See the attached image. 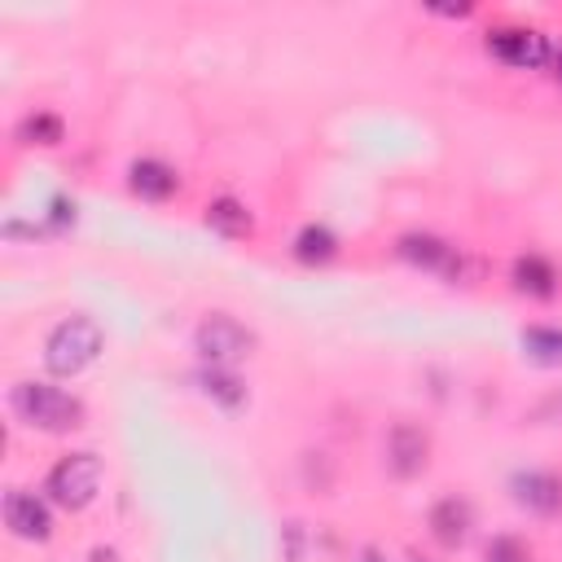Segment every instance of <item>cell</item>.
<instances>
[{
    "label": "cell",
    "instance_id": "6da1fadb",
    "mask_svg": "<svg viewBox=\"0 0 562 562\" xmlns=\"http://www.w3.org/2000/svg\"><path fill=\"white\" fill-rule=\"evenodd\" d=\"M101 351H105L101 321L88 316V312H70L44 334V351L40 356H44V369L53 378H79L83 369H92L101 360Z\"/></svg>",
    "mask_w": 562,
    "mask_h": 562
},
{
    "label": "cell",
    "instance_id": "7a4b0ae2",
    "mask_svg": "<svg viewBox=\"0 0 562 562\" xmlns=\"http://www.w3.org/2000/svg\"><path fill=\"white\" fill-rule=\"evenodd\" d=\"M9 408L22 426L44 430V435H66V430L83 426V400L53 382H13Z\"/></svg>",
    "mask_w": 562,
    "mask_h": 562
},
{
    "label": "cell",
    "instance_id": "3957f363",
    "mask_svg": "<svg viewBox=\"0 0 562 562\" xmlns=\"http://www.w3.org/2000/svg\"><path fill=\"white\" fill-rule=\"evenodd\" d=\"M101 479H105V470H101V457H97V452H66V457H57V461L48 465V474H44V496H48L53 505L79 514V509H88V505L97 501Z\"/></svg>",
    "mask_w": 562,
    "mask_h": 562
},
{
    "label": "cell",
    "instance_id": "277c9868",
    "mask_svg": "<svg viewBox=\"0 0 562 562\" xmlns=\"http://www.w3.org/2000/svg\"><path fill=\"white\" fill-rule=\"evenodd\" d=\"M193 351H198L202 364L237 369L241 360L255 356V334H250L237 316H228V312H211V316H202L198 329H193Z\"/></svg>",
    "mask_w": 562,
    "mask_h": 562
},
{
    "label": "cell",
    "instance_id": "5b68a950",
    "mask_svg": "<svg viewBox=\"0 0 562 562\" xmlns=\"http://www.w3.org/2000/svg\"><path fill=\"white\" fill-rule=\"evenodd\" d=\"M487 53L514 70H549L553 40L531 26H496V31H487Z\"/></svg>",
    "mask_w": 562,
    "mask_h": 562
},
{
    "label": "cell",
    "instance_id": "8992f818",
    "mask_svg": "<svg viewBox=\"0 0 562 562\" xmlns=\"http://www.w3.org/2000/svg\"><path fill=\"white\" fill-rule=\"evenodd\" d=\"M48 505H53V501H48V496H40V492L9 487V492H4L0 514H4V527H9L18 540L44 544V540H53V509H48Z\"/></svg>",
    "mask_w": 562,
    "mask_h": 562
},
{
    "label": "cell",
    "instance_id": "52a82bcc",
    "mask_svg": "<svg viewBox=\"0 0 562 562\" xmlns=\"http://www.w3.org/2000/svg\"><path fill=\"white\" fill-rule=\"evenodd\" d=\"M395 250H400V259H408L413 268H426V272H439V277H461V250L452 246V241H443V237H435V233H404L400 241H395Z\"/></svg>",
    "mask_w": 562,
    "mask_h": 562
},
{
    "label": "cell",
    "instance_id": "ba28073f",
    "mask_svg": "<svg viewBox=\"0 0 562 562\" xmlns=\"http://www.w3.org/2000/svg\"><path fill=\"white\" fill-rule=\"evenodd\" d=\"M426 457H430V435L417 422H395L386 430V470L395 479L422 474L426 470Z\"/></svg>",
    "mask_w": 562,
    "mask_h": 562
},
{
    "label": "cell",
    "instance_id": "9c48e42d",
    "mask_svg": "<svg viewBox=\"0 0 562 562\" xmlns=\"http://www.w3.org/2000/svg\"><path fill=\"white\" fill-rule=\"evenodd\" d=\"M426 531L439 549H461L474 531V509L465 496H439L430 509H426Z\"/></svg>",
    "mask_w": 562,
    "mask_h": 562
},
{
    "label": "cell",
    "instance_id": "30bf717a",
    "mask_svg": "<svg viewBox=\"0 0 562 562\" xmlns=\"http://www.w3.org/2000/svg\"><path fill=\"white\" fill-rule=\"evenodd\" d=\"M509 492L527 514L553 518L562 509V474H553V470H518L509 479Z\"/></svg>",
    "mask_w": 562,
    "mask_h": 562
},
{
    "label": "cell",
    "instance_id": "8fae6325",
    "mask_svg": "<svg viewBox=\"0 0 562 562\" xmlns=\"http://www.w3.org/2000/svg\"><path fill=\"white\" fill-rule=\"evenodd\" d=\"M127 189L140 202H167V198L180 193V171L171 162H162V158H136L127 167Z\"/></svg>",
    "mask_w": 562,
    "mask_h": 562
},
{
    "label": "cell",
    "instance_id": "7c38bea8",
    "mask_svg": "<svg viewBox=\"0 0 562 562\" xmlns=\"http://www.w3.org/2000/svg\"><path fill=\"white\" fill-rule=\"evenodd\" d=\"M509 281H514V290H518V294H527V299H553L562 277H558L553 259H544V255L527 250V255H518V259H514Z\"/></svg>",
    "mask_w": 562,
    "mask_h": 562
},
{
    "label": "cell",
    "instance_id": "4fadbf2b",
    "mask_svg": "<svg viewBox=\"0 0 562 562\" xmlns=\"http://www.w3.org/2000/svg\"><path fill=\"white\" fill-rule=\"evenodd\" d=\"M193 382H198V391H202L211 404H220L224 413H237V408L250 400V391H246V382L237 378V369H215V364H202V369L193 373Z\"/></svg>",
    "mask_w": 562,
    "mask_h": 562
},
{
    "label": "cell",
    "instance_id": "5bb4252c",
    "mask_svg": "<svg viewBox=\"0 0 562 562\" xmlns=\"http://www.w3.org/2000/svg\"><path fill=\"white\" fill-rule=\"evenodd\" d=\"M202 220H206V228L220 233L224 241H241V237L255 233V215L246 211V202H237V198H228V193H224V198H211Z\"/></svg>",
    "mask_w": 562,
    "mask_h": 562
},
{
    "label": "cell",
    "instance_id": "9a60e30c",
    "mask_svg": "<svg viewBox=\"0 0 562 562\" xmlns=\"http://www.w3.org/2000/svg\"><path fill=\"white\" fill-rule=\"evenodd\" d=\"M290 255H294L303 268H321V263H329V259L338 255V237H334L329 224H303V228L294 233Z\"/></svg>",
    "mask_w": 562,
    "mask_h": 562
},
{
    "label": "cell",
    "instance_id": "2e32d148",
    "mask_svg": "<svg viewBox=\"0 0 562 562\" xmlns=\"http://www.w3.org/2000/svg\"><path fill=\"white\" fill-rule=\"evenodd\" d=\"M522 356L531 364H562V325H527L522 329Z\"/></svg>",
    "mask_w": 562,
    "mask_h": 562
},
{
    "label": "cell",
    "instance_id": "e0dca14e",
    "mask_svg": "<svg viewBox=\"0 0 562 562\" xmlns=\"http://www.w3.org/2000/svg\"><path fill=\"white\" fill-rule=\"evenodd\" d=\"M18 136H22L26 145H61V140H66V123H61L53 110H35V114H26V119L18 123Z\"/></svg>",
    "mask_w": 562,
    "mask_h": 562
},
{
    "label": "cell",
    "instance_id": "ac0fdd59",
    "mask_svg": "<svg viewBox=\"0 0 562 562\" xmlns=\"http://www.w3.org/2000/svg\"><path fill=\"white\" fill-rule=\"evenodd\" d=\"M483 562H536V558H531V544L522 536L501 531V536H492L483 544Z\"/></svg>",
    "mask_w": 562,
    "mask_h": 562
},
{
    "label": "cell",
    "instance_id": "d6986e66",
    "mask_svg": "<svg viewBox=\"0 0 562 562\" xmlns=\"http://www.w3.org/2000/svg\"><path fill=\"white\" fill-rule=\"evenodd\" d=\"M549 75L562 83V44H553V57H549Z\"/></svg>",
    "mask_w": 562,
    "mask_h": 562
}]
</instances>
